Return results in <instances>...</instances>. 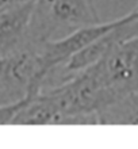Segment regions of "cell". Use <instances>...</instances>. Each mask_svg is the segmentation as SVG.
I'll list each match as a JSON object with an SVG mask.
<instances>
[{
  "mask_svg": "<svg viewBox=\"0 0 138 149\" xmlns=\"http://www.w3.org/2000/svg\"><path fill=\"white\" fill-rule=\"evenodd\" d=\"M83 72L100 91L99 110L127 92L138 91V36L117 43Z\"/></svg>",
  "mask_w": 138,
  "mask_h": 149,
  "instance_id": "1",
  "label": "cell"
},
{
  "mask_svg": "<svg viewBox=\"0 0 138 149\" xmlns=\"http://www.w3.org/2000/svg\"><path fill=\"white\" fill-rule=\"evenodd\" d=\"M92 0H35L27 45H41L55 39L58 33L99 23Z\"/></svg>",
  "mask_w": 138,
  "mask_h": 149,
  "instance_id": "2",
  "label": "cell"
},
{
  "mask_svg": "<svg viewBox=\"0 0 138 149\" xmlns=\"http://www.w3.org/2000/svg\"><path fill=\"white\" fill-rule=\"evenodd\" d=\"M50 69L38 45H26L0 58V104L38 94Z\"/></svg>",
  "mask_w": 138,
  "mask_h": 149,
  "instance_id": "3",
  "label": "cell"
},
{
  "mask_svg": "<svg viewBox=\"0 0 138 149\" xmlns=\"http://www.w3.org/2000/svg\"><path fill=\"white\" fill-rule=\"evenodd\" d=\"M119 20L121 18L110 20V22H104V23L99 22L95 24H88V26L75 29L73 31L68 33L64 37L41 43L38 45V47L44 58L46 60V63L51 68H54L60 64H64L75 53L84 49L87 45L94 42L95 39H98L107 31H110L111 29H114L119 23Z\"/></svg>",
  "mask_w": 138,
  "mask_h": 149,
  "instance_id": "4",
  "label": "cell"
},
{
  "mask_svg": "<svg viewBox=\"0 0 138 149\" xmlns=\"http://www.w3.org/2000/svg\"><path fill=\"white\" fill-rule=\"evenodd\" d=\"M35 0L10 1L0 7V58L23 49L28 41V27Z\"/></svg>",
  "mask_w": 138,
  "mask_h": 149,
  "instance_id": "5",
  "label": "cell"
},
{
  "mask_svg": "<svg viewBox=\"0 0 138 149\" xmlns=\"http://www.w3.org/2000/svg\"><path fill=\"white\" fill-rule=\"evenodd\" d=\"M99 125H138V91H131L96 111Z\"/></svg>",
  "mask_w": 138,
  "mask_h": 149,
  "instance_id": "6",
  "label": "cell"
},
{
  "mask_svg": "<svg viewBox=\"0 0 138 149\" xmlns=\"http://www.w3.org/2000/svg\"><path fill=\"white\" fill-rule=\"evenodd\" d=\"M27 98L20 99L18 102L0 104V125H12V123H14V119L16 118V115H18V113L20 111V109L24 106Z\"/></svg>",
  "mask_w": 138,
  "mask_h": 149,
  "instance_id": "7",
  "label": "cell"
},
{
  "mask_svg": "<svg viewBox=\"0 0 138 149\" xmlns=\"http://www.w3.org/2000/svg\"><path fill=\"white\" fill-rule=\"evenodd\" d=\"M11 1H31V0H11Z\"/></svg>",
  "mask_w": 138,
  "mask_h": 149,
  "instance_id": "8",
  "label": "cell"
},
{
  "mask_svg": "<svg viewBox=\"0 0 138 149\" xmlns=\"http://www.w3.org/2000/svg\"><path fill=\"white\" fill-rule=\"evenodd\" d=\"M134 11H135V12H138V3H137V6H135V8H134Z\"/></svg>",
  "mask_w": 138,
  "mask_h": 149,
  "instance_id": "9",
  "label": "cell"
}]
</instances>
